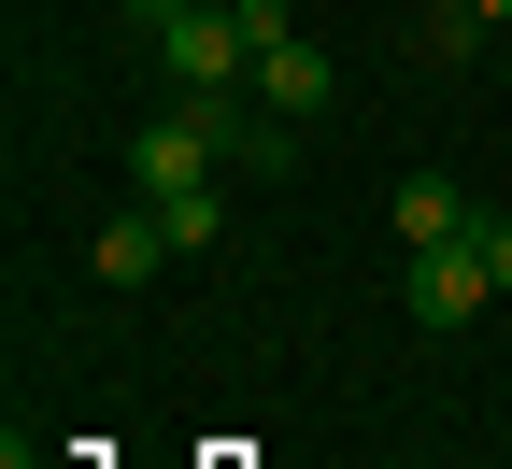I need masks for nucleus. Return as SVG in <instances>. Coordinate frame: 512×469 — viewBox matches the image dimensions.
I'll return each instance as SVG.
<instances>
[{"label":"nucleus","instance_id":"1","mask_svg":"<svg viewBox=\"0 0 512 469\" xmlns=\"http://www.w3.org/2000/svg\"><path fill=\"white\" fill-rule=\"evenodd\" d=\"M157 72H171V100H256V29H242V0H200L185 29H157Z\"/></svg>","mask_w":512,"mask_h":469},{"label":"nucleus","instance_id":"2","mask_svg":"<svg viewBox=\"0 0 512 469\" xmlns=\"http://www.w3.org/2000/svg\"><path fill=\"white\" fill-rule=\"evenodd\" d=\"M413 327H484V299H498V271H484V242H441V256H413Z\"/></svg>","mask_w":512,"mask_h":469},{"label":"nucleus","instance_id":"3","mask_svg":"<svg viewBox=\"0 0 512 469\" xmlns=\"http://www.w3.org/2000/svg\"><path fill=\"white\" fill-rule=\"evenodd\" d=\"M384 228H399V256H441V242H470L484 214H470V199H456V171H413L399 199H384Z\"/></svg>","mask_w":512,"mask_h":469},{"label":"nucleus","instance_id":"4","mask_svg":"<svg viewBox=\"0 0 512 469\" xmlns=\"http://www.w3.org/2000/svg\"><path fill=\"white\" fill-rule=\"evenodd\" d=\"M328 86H342V72H328V43H299V29H285V43H256V100H271V114H328Z\"/></svg>","mask_w":512,"mask_h":469},{"label":"nucleus","instance_id":"5","mask_svg":"<svg viewBox=\"0 0 512 469\" xmlns=\"http://www.w3.org/2000/svg\"><path fill=\"white\" fill-rule=\"evenodd\" d=\"M171 256H185V242H171V214L143 199V214H128V228H100V242H86V271H100V285H157Z\"/></svg>","mask_w":512,"mask_h":469},{"label":"nucleus","instance_id":"6","mask_svg":"<svg viewBox=\"0 0 512 469\" xmlns=\"http://www.w3.org/2000/svg\"><path fill=\"white\" fill-rule=\"evenodd\" d=\"M157 214H171L185 256H214V242H228V185H185V199H157Z\"/></svg>","mask_w":512,"mask_h":469},{"label":"nucleus","instance_id":"7","mask_svg":"<svg viewBox=\"0 0 512 469\" xmlns=\"http://www.w3.org/2000/svg\"><path fill=\"white\" fill-rule=\"evenodd\" d=\"M498 15H484V0H427V57H470Z\"/></svg>","mask_w":512,"mask_h":469},{"label":"nucleus","instance_id":"8","mask_svg":"<svg viewBox=\"0 0 512 469\" xmlns=\"http://www.w3.org/2000/svg\"><path fill=\"white\" fill-rule=\"evenodd\" d=\"M470 242H484V271H498V299H512V214H484Z\"/></svg>","mask_w":512,"mask_h":469},{"label":"nucleus","instance_id":"9","mask_svg":"<svg viewBox=\"0 0 512 469\" xmlns=\"http://www.w3.org/2000/svg\"><path fill=\"white\" fill-rule=\"evenodd\" d=\"M185 15H200V0H128V29H143V43H157V29H185Z\"/></svg>","mask_w":512,"mask_h":469},{"label":"nucleus","instance_id":"10","mask_svg":"<svg viewBox=\"0 0 512 469\" xmlns=\"http://www.w3.org/2000/svg\"><path fill=\"white\" fill-rule=\"evenodd\" d=\"M484 15H498V29H512V0H484Z\"/></svg>","mask_w":512,"mask_h":469}]
</instances>
